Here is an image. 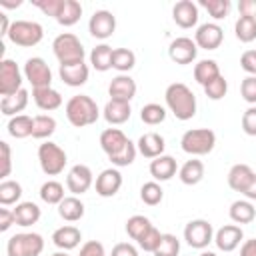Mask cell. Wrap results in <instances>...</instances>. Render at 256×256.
<instances>
[{"label": "cell", "instance_id": "obj_24", "mask_svg": "<svg viewBox=\"0 0 256 256\" xmlns=\"http://www.w3.org/2000/svg\"><path fill=\"white\" fill-rule=\"evenodd\" d=\"M102 116L104 120L110 124V126H118V124H124L126 120H130L132 116V108H130V102H122V100H108L104 110H102Z\"/></svg>", "mask_w": 256, "mask_h": 256}, {"label": "cell", "instance_id": "obj_3", "mask_svg": "<svg viewBox=\"0 0 256 256\" xmlns=\"http://www.w3.org/2000/svg\"><path fill=\"white\" fill-rule=\"evenodd\" d=\"M216 146V134L210 128H190L180 138V148L190 156H206Z\"/></svg>", "mask_w": 256, "mask_h": 256}, {"label": "cell", "instance_id": "obj_36", "mask_svg": "<svg viewBox=\"0 0 256 256\" xmlns=\"http://www.w3.org/2000/svg\"><path fill=\"white\" fill-rule=\"evenodd\" d=\"M56 132V120L50 114H38L34 116V126H32V138L36 140H48Z\"/></svg>", "mask_w": 256, "mask_h": 256}, {"label": "cell", "instance_id": "obj_38", "mask_svg": "<svg viewBox=\"0 0 256 256\" xmlns=\"http://www.w3.org/2000/svg\"><path fill=\"white\" fill-rule=\"evenodd\" d=\"M40 200L46 202V204H60L66 196H64V186L58 182V180H46L42 186H40Z\"/></svg>", "mask_w": 256, "mask_h": 256}, {"label": "cell", "instance_id": "obj_59", "mask_svg": "<svg viewBox=\"0 0 256 256\" xmlns=\"http://www.w3.org/2000/svg\"><path fill=\"white\" fill-rule=\"evenodd\" d=\"M242 196L246 198V200H256V174H254V178L250 180V184L244 188V192H242Z\"/></svg>", "mask_w": 256, "mask_h": 256}, {"label": "cell", "instance_id": "obj_13", "mask_svg": "<svg viewBox=\"0 0 256 256\" xmlns=\"http://www.w3.org/2000/svg\"><path fill=\"white\" fill-rule=\"evenodd\" d=\"M116 30V16L110 10H96L88 20V32L96 40H106Z\"/></svg>", "mask_w": 256, "mask_h": 256}, {"label": "cell", "instance_id": "obj_16", "mask_svg": "<svg viewBox=\"0 0 256 256\" xmlns=\"http://www.w3.org/2000/svg\"><path fill=\"white\" fill-rule=\"evenodd\" d=\"M96 194L102 198H112L118 194V190L122 188V174L118 168H106L96 176L94 182Z\"/></svg>", "mask_w": 256, "mask_h": 256}, {"label": "cell", "instance_id": "obj_51", "mask_svg": "<svg viewBox=\"0 0 256 256\" xmlns=\"http://www.w3.org/2000/svg\"><path fill=\"white\" fill-rule=\"evenodd\" d=\"M242 130L248 136H256V106H248L242 114Z\"/></svg>", "mask_w": 256, "mask_h": 256}, {"label": "cell", "instance_id": "obj_55", "mask_svg": "<svg viewBox=\"0 0 256 256\" xmlns=\"http://www.w3.org/2000/svg\"><path fill=\"white\" fill-rule=\"evenodd\" d=\"M110 256H140V254H138V248L134 244H130V242H118L112 248Z\"/></svg>", "mask_w": 256, "mask_h": 256}, {"label": "cell", "instance_id": "obj_57", "mask_svg": "<svg viewBox=\"0 0 256 256\" xmlns=\"http://www.w3.org/2000/svg\"><path fill=\"white\" fill-rule=\"evenodd\" d=\"M238 12H240V16L256 18V0H240L238 2Z\"/></svg>", "mask_w": 256, "mask_h": 256}, {"label": "cell", "instance_id": "obj_46", "mask_svg": "<svg viewBox=\"0 0 256 256\" xmlns=\"http://www.w3.org/2000/svg\"><path fill=\"white\" fill-rule=\"evenodd\" d=\"M136 154H138V148H136V144L130 140V142L126 144V148H124L120 154H116V156H112V158H108V160L112 162L114 168H124V166H130V164L136 160Z\"/></svg>", "mask_w": 256, "mask_h": 256}, {"label": "cell", "instance_id": "obj_49", "mask_svg": "<svg viewBox=\"0 0 256 256\" xmlns=\"http://www.w3.org/2000/svg\"><path fill=\"white\" fill-rule=\"evenodd\" d=\"M240 96L250 106H256V76H246L240 84Z\"/></svg>", "mask_w": 256, "mask_h": 256}, {"label": "cell", "instance_id": "obj_22", "mask_svg": "<svg viewBox=\"0 0 256 256\" xmlns=\"http://www.w3.org/2000/svg\"><path fill=\"white\" fill-rule=\"evenodd\" d=\"M82 240V232L80 228L72 226V224H66V226H60L52 232V242L56 248L68 252V250H74Z\"/></svg>", "mask_w": 256, "mask_h": 256}, {"label": "cell", "instance_id": "obj_33", "mask_svg": "<svg viewBox=\"0 0 256 256\" xmlns=\"http://www.w3.org/2000/svg\"><path fill=\"white\" fill-rule=\"evenodd\" d=\"M32 126H34V118L28 116V114H18V116H12L6 124V130L12 138H28L32 136Z\"/></svg>", "mask_w": 256, "mask_h": 256}, {"label": "cell", "instance_id": "obj_61", "mask_svg": "<svg viewBox=\"0 0 256 256\" xmlns=\"http://www.w3.org/2000/svg\"><path fill=\"white\" fill-rule=\"evenodd\" d=\"M22 4V0H18V2H10V0H0V6L2 8H18Z\"/></svg>", "mask_w": 256, "mask_h": 256}, {"label": "cell", "instance_id": "obj_19", "mask_svg": "<svg viewBox=\"0 0 256 256\" xmlns=\"http://www.w3.org/2000/svg\"><path fill=\"white\" fill-rule=\"evenodd\" d=\"M58 74H60V80H62L66 86L78 88V86H84V84L88 82L90 68H88V64H86V62H76V64H60Z\"/></svg>", "mask_w": 256, "mask_h": 256}, {"label": "cell", "instance_id": "obj_58", "mask_svg": "<svg viewBox=\"0 0 256 256\" xmlns=\"http://www.w3.org/2000/svg\"><path fill=\"white\" fill-rule=\"evenodd\" d=\"M240 256H256V238L244 240L240 246Z\"/></svg>", "mask_w": 256, "mask_h": 256}, {"label": "cell", "instance_id": "obj_4", "mask_svg": "<svg viewBox=\"0 0 256 256\" xmlns=\"http://www.w3.org/2000/svg\"><path fill=\"white\" fill-rule=\"evenodd\" d=\"M52 52L58 58L60 64H76V62H84L86 50L80 42V38L72 32H62L54 38L52 42Z\"/></svg>", "mask_w": 256, "mask_h": 256}, {"label": "cell", "instance_id": "obj_54", "mask_svg": "<svg viewBox=\"0 0 256 256\" xmlns=\"http://www.w3.org/2000/svg\"><path fill=\"white\" fill-rule=\"evenodd\" d=\"M240 66L248 76H256V50H244L240 56Z\"/></svg>", "mask_w": 256, "mask_h": 256}, {"label": "cell", "instance_id": "obj_18", "mask_svg": "<svg viewBox=\"0 0 256 256\" xmlns=\"http://www.w3.org/2000/svg\"><path fill=\"white\" fill-rule=\"evenodd\" d=\"M198 4H194L192 0H180L172 6V20L184 30L194 28L198 24Z\"/></svg>", "mask_w": 256, "mask_h": 256}, {"label": "cell", "instance_id": "obj_15", "mask_svg": "<svg viewBox=\"0 0 256 256\" xmlns=\"http://www.w3.org/2000/svg\"><path fill=\"white\" fill-rule=\"evenodd\" d=\"M244 242L242 226L238 224H226L214 232V244L220 252H232Z\"/></svg>", "mask_w": 256, "mask_h": 256}, {"label": "cell", "instance_id": "obj_2", "mask_svg": "<svg viewBox=\"0 0 256 256\" xmlns=\"http://www.w3.org/2000/svg\"><path fill=\"white\" fill-rule=\"evenodd\" d=\"M66 118L74 128H84L94 124L100 118V110L96 100H92L88 94H76L72 96L64 106Z\"/></svg>", "mask_w": 256, "mask_h": 256}, {"label": "cell", "instance_id": "obj_27", "mask_svg": "<svg viewBox=\"0 0 256 256\" xmlns=\"http://www.w3.org/2000/svg\"><path fill=\"white\" fill-rule=\"evenodd\" d=\"M228 186L234 190V192H244V188L250 184V180L254 178V170L248 166V164H244V162H240V164H234L230 170H228Z\"/></svg>", "mask_w": 256, "mask_h": 256}, {"label": "cell", "instance_id": "obj_53", "mask_svg": "<svg viewBox=\"0 0 256 256\" xmlns=\"http://www.w3.org/2000/svg\"><path fill=\"white\" fill-rule=\"evenodd\" d=\"M78 256H106L104 244L98 240H88L80 246V254Z\"/></svg>", "mask_w": 256, "mask_h": 256}, {"label": "cell", "instance_id": "obj_47", "mask_svg": "<svg viewBox=\"0 0 256 256\" xmlns=\"http://www.w3.org/2000/svg\"><path fill=\"white\" fill-rule=\"evenodd\" d=\"M228 92V80L224 76H218L216 80H212L210 84L204 86V94L210 98V100H222Z\"/></svg>", "mask_w": 256, "mask_h": 256}, {"label": "cell", "instance_id": "obj_25", "mask_svg": "<svg viewBox=\"0 0 256 256\" xmlns=\"http://www.w3.org/2000/svg\"><path fill=\"white\" fill-rule=\"evenodd\" d=\"M32 100L44 112H52V110H58L62 106V94L58 90H54L52 86L32 90Z\"/></svg>", "mask_w": 256, "mask_h": 256}, {"label": "cell", "instance_id": "obj_60", "mask_svg": "<svg viewBox=\"0 0 256 256\" xmlns=\"http://www.w3.org/2000/svg\"><path fill=\"white\" fill-rule=\"evenodd\" d=\"M10 26H12V22L8 20V16H6L4 12H0V34H2V36H8Z\"/></svg>", "mask_w": 256, "mask_h": 256}, {"label": "cell", "instance_id": "obj_37", "mask_svg": "<svg viewBox=\"0 0 256 256\" xmlns=\"http://www.w3.org/2000/svg\"><path fill=\"white\" fill-rule=\"evenodd\" d=\"M136 66V54L130 48H114L112 54V68L120 74H128Z\"/></svg>", "mask_w": 256, "mask_h": 256}, {"label": "cell", "instance_id": "obj_31", "mask_svg": "<svg viewBox=\"0 0 256 256\" xmlns=\"http://www.w3.org/2000/svg\"><path fill=\"white\" fill-rule=\"evenodd\" d=\"M86 208H84V202L78 198V196H66L60 204H58V214L62 220L66 222H78L82 216H84Z\"/></svg>", "mask_w": 256, "mask_h": 256}, {"label": "cell", "instance_id": "obj_42", "mask_svg": "<svg viewBox=\"0 0 256 256\" xmlns=\"http://www.w3.org/2000/svg\"><path fill=\"white\" fill-rule=\"evenodd\" d=\"M140 120L148 126H156V124H162L166 120V108L162 104H156V102H150V104H144L142 110H140Z\"/></svg>", "mask_w": 256, "mask_h": 256}, {"label": "cell", "instance_id": "obj_14", "mask_svg": "<svg viewBox=\"0 0 256 256\" xmlns=\"http://www.w3.org/2000/svg\"><path fill=\"white\" fill-rule=\"evenodd\" d=\"M222 40H224V30L216 22L200 24L194 32V42L202 50H216V48H220Z\"/></svg>", "mask_w": 256, "mask_h": 256}, {"label": "cell", "instance_id": "obj_41", "mask_svg": "<svg viewBox=\"0 0 256 256\" xmlns=\"http://www.w3.org/2000/svg\"><path fill=\"white\" fill-rule=\"evenodd\" d=\"M22 198V186L16 180H2L0 182V204L2 206H10V204H18V200Z\"/></svg>", "mask_w": 256, "mask_h": 256}, {"label": "cell", "instance_id": "obj_62", "mask_svg": "<svg viewBox=\"0 0 256 256\" xmlns=\"http://www.w3.org/2000/svg\"><path fill=\"white\" fill-rule=\"evenodd\" d=\"M198 256H218V254L216 252H210V250H202Z\"/></svg>", "mask_w": 256, "mask_h": 256}, {"label": "cell", "instance_id": "obj_44", "mask_svg": "<svg viewBox=\"0 0 256 256\" xmlns=\"http://www.w3.org/2000/svg\"><path fill=\"white\" fill-rule=\"evenodd\" d=\"M198 6H202L214 20H224L230 14V0H200Z\"/></svg>", "mask_w": 256, "mask_h": 256}, {"label": "cell", "instance_id": "obj_6", "mask_svg": "<svg viewBox=\"0 0 256 256\" xmlns=\"http://www.w3.org/2000/svg\"><path fill=\"white\" fill-rule=\"evenodd\" d=\"M66 162H68V156H66L64 148H60L56 142L46 140L38 146V164L46 176L62 174L66 168Z\"/></svg>", "mask_w": 256, "mask_h": 256}, {"label": "cell", "instance_id": "obj_23", "mask_svg": "<svg viewBox=\"0 0 256 256\" xmlns=\"http://www.w3.org/2000/svg\"><path fill=\"white\" fill-rule=\"evenodd\" d=\"M148 170H150V176H152L156 182H166V180H170L172 176H176L178 164H176V160H174L172 156L162 154V156L150 160Z\"/></svg>", "mask_w": 256, "mask_h": 256}, {"label": "cell", "instance_id": "obj_40", "mask_svg": "<svg viewBox=\"0 0 256 256\" xmlns=\"http://www.w3.org/2000/svg\"><path fill=\"white\" fill-rule=\"evenodd\" d=\"M152 226H154V224L150 222V218H146V216H142V214H134V216H130V218L126 220V234H128L132 240L138 242Z\"/></svg>", "mask_w": 256, "mask_h": 256}, {"label": "cell", "instance_id": "obj_20", "mask_svg": "<svg viewBox=\"0 0 256 256\" xmlns=\"http://www.w3.org/2000/svg\"><path fill=\"white\" fill-rule=\"evenodd\" d=\"M128 142H130V138L120 128H106L100 132V148L106 152L108 158L120 154Z\"/></svg>", "mask_w": 256, "mask_h": 256}, {"label": "cell", "instance_id": "obj_11", "mask_svg": "<svg viewBox=\"0 0 256 256\" xmlns=\"http://www.w3.org/2000/svg\"><path fill=\"white\" fill-rule=\"evenodd\" d=\"M94 184V174L90 170V166L86 164H74L68 170L66 176V188L72 192V196H80L84 192H88Z\"/></svg>", "mask_w": 256, "mask_h": 256}, {"label": "cell", "instance_id": "obj_21", "mask_svg": "<svg viewBox=\"0 0 256 256\" xmlns=\"http://www.w3.org/2000/svg\"><path fill=\"white\" fill-rule=\"evenodd\" d=\"M136 148H138V152H140L144 158L154 160V158H158V156L164 154L166 140H164V136L158 134V132H144V134L138 138Z\"/></svg>", "mask_w": 256, "mask_h": 256}, {"label": "cell", "instance_id": "obj_64", "mask_svg": "<svg viewBox=\"0 0 256 256\" xmlns=\"http://www.w3.org/2000/svg\"><path fill=\"white\" fill-rule=\"evenodd\" d=\"M254 50H256V48H254Z\"/></svg>", "mask_w": 256, "mask_h": 256}, {"label": "cell", "instance_id": "obj_39", "mask_svg": "<svg viewBox=\"0 0 256 256\" xmlns=\"http://www.w3.org/2000/svg\"><path fill=\"white\" fill-rule=\"evenodd\" d=\"M234 34L240 42L248 44L256 40V18L250 16H238L236 24H234Z\"/></svg>", "mask_w": 256, "mask_h": 256}, {"label": "cell", "instance_id": "obj_32", "mask_svg": "<svg viewBox=\"0 0 256 256\" xmlns=\"http://www.w3.org/2000/svg\"><path fill=\"white\" fill-rule=\"evenodd\" d=\"M14 216H16V224L26 228V226H32L40 220L42 210H40L38 204L30 202V200L28 202H18L16 208H14Z\"/></svg>", "mask_w": 256, "mask_h": 256}, {"label": "cell", "instance_id": "obj_50", "mask_svg": "<svg viewBox=\"0 0 256 256\" xmlns=\"http://www.w3.org/2000/svg\"><path fill=\"white\" fill-rule=\"evenodd\" d=\"M0 160H2V172L0 176L4 180H8L10 172H12V150H10V144L8 142H0Z\"/></svg>", "mask_w": 256, "mask_h": 256}, {"label": "cell", "instance_id": "obj_30", "mask_svg": "<svg viewBox=\"0 0 256 256\" xmlns=\"http://www.w3.org/2000/svg\"><path fill=\"white\" fill-rule=\"evenodd\" d=\"M228 216L234 224H250L256 218V208L250 200H234L228 208Z\"/></svg>", "mask_w": 256, "mask_h": 256}, {"label": "cell", "instance_id": "obj_9", "mask_svg": "<svg viewBox=\"0 0 256 256\" xmlns=\"http://www.w3.org/2000/svg\"><path fill=\"white\" fill-rule=\"evenodd\" d=\"M24 78L32 84V90L36 88H48L52 86V70L46 64L44 58L40 56H32L24 62Z\"/></svg>", "mask_w": 256, "mask_h": 256}, {"label": "cell", "instance_id": "obj_29", "mask_svg": "<svg viewBox=\"0 0 256 256\" xmlns=\"http://www.w3.org/2000/svg\"><path fill=\"white\" fill-rule=\"evenodd\" d=\"M178 178L186 186H196L198 182H202V178H204V164H202V160H198V158L186 160L178 168Z\"/></svg>", "mask_w": 256, "mask_h": 256}, {"label": "cell", "instance_id": "obj_56", "mask_svg": "<svg viewBox=\"0 0 256 256\" xmlns=\"http://www.w3.org/2000/svg\"><path fill=\"white\" fill-rule=\"evenodd\" d=\"M14 224H16L14 210H8L6 206H4V208H0V232H8Z\"/></svg>", "mask_w": 256, "mask_h": 256}, {"label": "cell", "instance_id": "obj_17", "mask_svg": "<svg viewBox=\"0 0 256 256\" xmlns=\"http://www.w3.org/2000/svg\"><path fill=\"white\" fill-rule=\"evenodd\" d=\"M136 82L130 74H118L110 80L108 84V94H110V100H122V102H130L134 96H136Z\"/></svg>", "mask_w": 256, "mask_h": 256}, {"label": "cell", "instance_id": "obj_52", "mask_svg": "<svg viewBox=\"0 0 256 256\" xmlns=\"http://www.w3.org/2000/svg\"><path fill=\"white\" fill-rule=\"evenodd\" d=\"M32 4H34L36 8H40L46 16L56 18V16H58V12H60L62 0H32Z\"/></svg>", "mask_w": 256, "mask_h": 256}, {"label": "cell", "instance_id": "obj_12", "mask_svg": "<svg viewBox=\"0 0 256 256\" xmlns=\"http://www.w3.org/2000/svg\"><path fill=\"white\" fill-rule=\"evenodd\" d=\"M168 56H170L172 62H176V64H180V66L192 64V62L196 60V56H198V46H196V42H194L192 38H188V36H178V38H174V40L170 42V46H168Z\"/></svg>", "mask_w": 256, "mask_h": 256}, {"label": "cell", "instance_id": "obj_45", "mask_svg": "<svg viewBox=\"0 0 256 256\" xmlns=\"http://www.w3.org/2000/svg\"><path fill=\"white\" fill-rule=\"evenodd\" d=\"M178 254H180V240L174 234H162V240L154 250V256H178Z\"/></svg>", "mask_w": 256, "mask_h": 256}, {"label": "cell", "instance_id": "obj_7", "mask_svg": "<svg viewBox=\"0 0 256 256\" xmlns=\"http://www.w3.org/2000/svg\"><path fill=\"white\" fill-rule=\"evenodd\" d=\"M44 250V238L38 232H18L8 238V256H40Z\"/></svg>", "mask_w": 256, "mask_h": 256}, {"label": "cell", "instance_id": "obj_5", "mask_svg": "<svg viewBox=\"0 0 256 256\" xmlns=\"http://www.w3.org/2000/svg\"><path fill=\"white\" fill-rule=\"evenodd\" d=\"M12 44L16 46H22V48H32L36 44L42 42L44 38V28L42 24L34 22V20H14L10 30H8V36H6Z\"/></svg>", "mask_w": 256, "mask_h": 256}, {"label": "cell", "instance_id": "obj_28", "mask_svg": "<svg viewBox=\"0 0 256 256\" xmlns=\"http://www.w3.org/2000/svg\"><path fill=\"white\" fill-rule=\"evenodd\" d=\"M218 76H222L220 72V66L216 60L212 58H204V60H198L194 64V80L204 88L206 84H210L212 80H216Z\"/></svg>", "mask_w": 256, "mask_h": 256}, {"label": "cell", "instance_id": "obj_43", "mask_svg": "<svg viewBox=\"0 0 256 256\" xmlns=\"http://www.w3.org/2000/svg\"><path fill=\"white\" fill-rule=\"evenodd\" d=\"M164 198V190L160 186V182L156 180H150V182H144L142 188H140V200L148 206H158Z\"/></svg>", "mask_w": 256, "mask_h": 256}, {"label": "cell", "instance_id": "obj_1", "mask_svg": "<svg viewBox=\"0 0 256 256\" xmlns=\"http://www.w3.org/2000/svg\"><path fill=\"white\" fill-rule=\"evenodd\" d=\"M164 102H166V108L182 122L194 118L196 114V94L184 82L168 84L164 92Z\"/></svg>", "mask_w": 256, "mask_h": 256}, {"label": "cell", "instance_id": "obj_10", "mask_svg": "<svg viewBox=\"0 0 256 256\" xmlns=\"http://www.w3.org/2000/svg\"><path fill=\"white\" fill-rule=\"evenodd\" d=\"M22 70L18 64L10 58H4L0 62V96H12L18 90H22Z\"/></svg>", "mask_w": 256, "mask_h": 256}, {"label": "cell", "instance_id": "obj_26", "mask_svg": "<svg viewBox=\"0 0 256 256\" xmlns=\"http://www.w3.org/2000/svg\"><path fill=\"white\" fill-rule=\"evenodd\" d=\"M28 102H30V92H28L26 88H22V90H18L16 94L4 96V98L0 100V112H2L4 116H10V118H12V116H18L20 112L26 110Z\"/></svg>", "mask_w": 256, "mask_h": 256}, {"label": "cell", "instance_id": "obj_8", "mask_svg": "<svg viewBox=\"0 0 256 256\" xmlns=\"http://www.w3.org/2000/svg\"><path fill=\"white\" fill-rule=\"evenodd\" d=\"M184 240L190 248H196V250H204L210 242H214V228L208 220L204 218H196V220H190L186 226H184Z\"/></svg>", "mask_w": 256, "mask_h": 256}, {"label": "cell", "instance_id": "obj_63", "mask_svg": "<svg viewBox=\"0 0 256 256\" xmlns=\"http://www.w3.org/2000/svg\"><path fill=\"white\" fill-rule=\"evenodd\" d=\"M50 256H70V254L64 252V250H60V252H54V254H50Z\"/></svg>", "mask_w": 256, "mask_h": 256}, {"label": "cell", "instance_id": "obj_34", "mask_svg": "<svg viewBox=\"0 0 256 256\" xmlns=\"http://www.w3.org/2000/svg\"><path fill=\"white\" fill-rule=\"evenodd\" d=\"M80 16H82V4L78 0H62L60 12L54 20L62 26H74L80 20Z\"/></svg>", "mask_w": 256, "mask_h": 256}, {"label": "cell", "instance_id": "obj_48", "mask_svg": "<svg viewBox=\"0 0 256 256\" xmlns=\"http://www.w3.org/2000/svg\"><path fill=\"white\" fill-rule=\"evenodd\" d=\"M160 240H162V232L156 228V226H152L136 244L144 250V252H152L154 254V250L158 248V244H160Z\"/></svg>", "mask_w": 256, "mask_h": 256}, {"label": "cell", "instance_id": "obj_35", "mask_svg": "<svg viewBox=\"0 0 256 256\" xmlns=\"http://www.w3.org/2000/svg\"><path fill=\"white\" fill-rule=\"evenodd\" d=\"M112 54H114V48L108 46V44H98L96 48H92L90 52V64L94 70L98 72H106L112 68Z\"/></svg>", "mask_w": 256, "mask_h": 256}]
</instances>
